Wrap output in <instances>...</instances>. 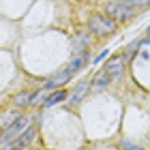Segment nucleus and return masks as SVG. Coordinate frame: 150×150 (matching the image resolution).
Segmentation results:
<instances>
[{
	"instance_id": "obj_1",
	"label": "nucleus",
	"mask_w": 150,
	"mask_h": 150,
	"mask_svg": "<svg viewBox=\"0 0 150 150\" xmlns=\"http://www.w3.org/2000/svg\"><path fill=\"white\" fill-rule=\"evenodd\" d=\"M105 15H110L114 22H129L135 13H137V4L135 0H107L103 6Z\"/></svg>"
},
{
	"instance_id": "obj_2",
	"label": "nucleus",
	"mask_w": 150,
	"mask_h": 150,
	"mask_svg": "<svg viewBox=\"0 0 150 150\" xmlns=\"http://www.w3.org/2000/svg\"><path fill=\"white\" fill-rule=\"evenodd\" d=\"M116 26H118V22H114L105 13H94V15L88 19V30H90V35H94V37H112L116 32Z\"/></svg>"
},
{
	"instance_id": "obj_3",
	"label": "nucleus",
	"mask_w": 150,
	"mask_h": 150,
	"mask_svg": "<svg viewBox=\"0 0 150 150\" xmlns=\"http://www.w3.org/2000/svg\"><path fill=\"white\" fill-rule=\"evenodd\" d=\"M30 125H32V118H30V116H17V118L4 129V133L0 135V146L6 150V148L11 146V142H15Z\"/></svg>"
},
{
	"instance_id": "obj_4",
	"label": "nucleus",
	"mask_w": 150,
	"mask_h": 150,
	"mask_svg": "<svg viewBox=\"0 0 150 150\" xmlns=\"http://www.w3.org/2000/svg\"><path fill=\"white\" fill-rule=\"evenodd\" d=\"M125 56H112L110 60H107L105 64V71L110 73L112 79H120L122 75H125V69H127V62H125Z\"/></svg>"
},
{
	"instance_id": "obj_5",
	"label": "nucleus",
	"mask_w": 150,
	"mask_h": 150,
	"mask_svg": "<svg viewBox=\"0 0 150 150\" xmlns=\"http://www.w3.org/2000/svg\"><path fill=\"white\" fill-rule=\"evenodd\" d=\"M92 88V84L88 79H84V81H79L77 86L71 90V94L67 97V101H69V105H77V103H81L84 101V97H88V90Z\"/></svg>"
},
{
	"instance_id": "obj_6",
	"label": "nucleus",
	"mask_w": 150,
	"mask_h": 150,
	"mask_svg": "<svg viewBox=\"0 0 150 150\" xmlns=\"http://www.w3.org/2000/svg\"><path fill=\"white\" fill-rule=\"evenodd\" d=\"M35 131H37L35 125H30V127L26 129V131H24L22 135H19V137H17L15 142H11V146L6 148V150H24V148L32 142V137H35Z\"/></svg>"
},
{
	"instance_id": "obj_7",
	"label": "nucleus",
	"mask_w": 150,
	"mask_h": 150,
	"mask_svg": "<svg viewBox=\"0 0 150 150\" xmlns=\"http://www.w3.org/2000/svg\"><path fill=\"white\" fill-rule=\"evenodd\" d=\"M71 45H73V54H84L88 50V45H90V30L77 32V35L73 37Z\"/></svg>"
},
{
	"instance_id": "obj_8",
	"label": "nucleus",
	"mask_w": 150,
	"mask_h": 150,
	"mask_svg": "<svg viewBox=\"0 0 150 150\" xmlns=\"http://www.w3.org/2000/svg\"><path fill=\"white\" fill-rule=\"evenodd\" d=\"M88 64V54L84 52V54H73V58H71V62L64 67L67 71H69L71 75H75L79 69H84V67Z\"/></svg>"
},
{
	"instance_id": "obj_9",
	"label": "nucleus",
	"mask_w": 150,
	"mask_h": 150,
	"mask_svg": "<svg viewBox=\"0 0 150 150\" xmlns=\"http://www.w3.org/2000/svg\"><path fill=\"white\" fill-rule=\"evenodd\" d=\"M110 81H112L110 73H107L105 69H101V71H99V73L92 77V81H90V84H92V88H97V90H103V88H107V86H110Z\"/></svg>"
},
{
	"instance_id": "obj_10",
	"label": "nucleus",
	"mask_w": 150,
	"mask_h": 150,
	"mask_svg": "<svg viewBox=\"0 0 150 150\" xmlns=\"http://www.w3.org/2000/svg\"><path fill=\"white\" fill-rule=\"evenodd\" d=\"M50 94H52V88L43 86L41 90H37V92L30 97V105H43L45 101H47V97H50Z\"/></svg>"
},
{
	"instance_id": "obj_11",
	"label": "nucleus",
	"mask_w": 150,
	"mask_h": 150,
	"mask_svg": "<svg viewBox=\"0 0 150 150\" xmlns=\"http://www.w3.org/2000/svg\"><path fill=\"white\" fill-rule=\"evenodd\" d=\"M67 90H62V88H56V90H52V94L47 97V101L43 105H56V103H60V101H67Z\"/></svg>"
},
{
	"instance_id": "obj_12",
	"label": "nucleus",
	"mask_w": 150,
	"mask_h": 150,
	"mask_svg": "<svg viewBox=\"0 0 150 150\" xmlns=\"http://www.w3.org/2000/svg\"><path fill=\"white\" fill-rule=\"evenodd\" d=\"M30 97H32L30 92H19L17 97H15V105H19V107H24V105H30Z\"/></svg>"
},
{
	"instance_id": "obj_13",
	"label": "nucleus",
	"mask_w": 150,
	"mask_h": 150,
	"mask_svg": "<svg viewBox=\"0 0 150 150\" xmlns=\"http://www.w3.org/2000/svg\"><path fill=\"white\" fill-rule=\"evenodd\" d=\"M122 148H125V150H146V148L133 144V142H129V139H122Z\"/></svg>"
},
{
	"instance_id": "obj_14",
	"label": "nucleus",
	"mask_w": 150,
	"mask_h": 150,
	"mask_svg": "<svg viewBox=\"0 0 150 150\" xmlns=\"http://www.w3.org/2000/svg\"><path fill=\"white\" fill-rule=\"evenodd\" d=\"M107 54H110V52H107V50H105V52H101V54H99V56H97V58H94V62H101V60H103V58H107Z\"/></svg>"
},
{
	"instance_id": "obj_15",
	"label": "nucleus",
	"mask_w": 150,
	"mask_h": 150,
	"mask_svg": "<svg viewBox=\"0 0 150 150\" xmlns=\"http://www.w3.org/2000/svg\"><path fill=\"white\" fill-rule=\"evenodd\" d=\"M135 4H150V0H135Z\"/></svg>"
},
{
	"instance_id": "obj_16",
	"label": "nucleus",
	"mask_w": 150,
	"mask_h": 150,
	"mask_svg": "<svg viewBox=\"0 0 150 150\" xmlns=\"http://www.w3.org/2000/svg\"><path fill=\"white\" fill-rule=\"evenodd\" d=\"M146 37H148V39H150V28H148V32H146Z\"/></svg>"
}]
</instances>
